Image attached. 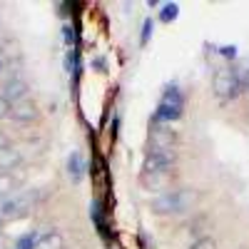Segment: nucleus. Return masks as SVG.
Segmentation results:
<instances>
[{
	"label": "nucleus",
	"instance_id": "nucleus-4",
	"mask_svg": "<svg viewBox=\"0 0 249 249\" xmlns=\"http://www.w3.org/2000/svg\"><path fill=\"white\" fill-rule=\"evenodd\" d=\"M212 85H214V95H217L219 102H230V100L239 97V92L244 90V80L232 68H219L214 72V82H212Z\"/></svg>",
	"mask_w": 249,
	"mask_h": 249
},
{
	"label": "nucleus",
	"instance_id": "nucleus-11",
	"mask_svg": "<svg viewBox=\"0 0 249 249\" xmlns=\"http://www.w3.org/2000/svg\"><path fill=\"white\" fill-rule=\"evenodd\" d=\"M18 120H33L35 117V105H30V102H25V105H20L15 112H13Z\"/></svg>",
	"mask_w": 249,
	"mask_h": 249
},
{
	"label": "nucleus",
	"instance_id": "nucleus-5",
	"mask_svg": "<svg viewBox=\"0 0 249 249\" xmlns=\"http://www.w3.org/2000/svg\"><path fill=\"white\" fill-rule=\"evenodd\" d=\"M152 144L150 147H164V150H175V132L167 130V127H162V124H155V130H152Z\"/></svg>",
	"mask_w": 249,
	"mask_h": 249
},
{
	"label": "nucleus",
	"instance_id": "nucleus-9",
	"mask_svg": "<svg viewBox=\"0 0 249 249\" xmlns=\"http://www.w3.org/2000/svg\"><path fill=\"white\" fill-rule=\"evenodd\" d=\"M177 15H179V5L177 3H167V5H162L160 20H162V23H170V20H175Z\"/></svg>",
	"mask_w": 249,
	"mask_h": 249
},
{
	"label": "nucleus",
	"instance_id": "nucleus-10",
	"mask_svg": "<svg viewBox=\"0 0 249 249\" xmlns=\"http://www.w3.org/2000/svg\"><path fill=\"white\" fill-rule=\"evenodd\" d=\"M37 232H30V234H25V237H20L18 239V247L15 249H35L37 247Z\"/></svg>",
	"mask_w": 249,
	"mask_h": 249
},
{
	"label": "nucleus",
	"instance_id": "nucleus-3",
	"mask_svg": "<svg viewBox=\"0 0 249 249\" xmlns=\"http://www.w3.org/2000/svg\"><path fill=\"white\" fill-rule=\"evenodd\" d=\"M195 192L192 190H167L152 199V212L157 214H179L192 204Z\"/></svg>",
	"mask_w": 249,
	"mask_h": 249
},
{
	"label": "nucleus",
	"instance_id": "nucleus-8",
	"mask_svg": "<svg viewBox=\"0 0 249 249\" xmlns=\"http://www.w3.org/2000/svg\"><path fill=\"white\" fill-rule=\"evenodd\" d=\"M37 244H40V249H62V237L57 232H48L37 239Z\"/></svg>",
	"mask_w": 249,
	"mask_h": 249
},
{
	"label": "nucleus",
	"instance_id": "nucleus-17",
	"mask_svg": "<svg viewBox=\"0 0 249 249\" xmlns=\"http://www.w3.org/2000/svg\"><path fill=\"white\" fill-rule=\"evenodd\" d=\"M5 107H8V105H5L3 100H0V115H5Z\"/></svg>",
	"mask_w": 249,
	"mask_h": 249
},
{
	"label": "nucleus",
	"instance_id": "nucleus-18",
	"mask_svg": "<svg viewBox=\"0 0 249 249\" xmlns=\"http://www.w3.org/2000/svg\"><path fill=\"white\" fill-rule=\"evenodd\" d=\"M3 144H5V137H0V147H3Z\"/></svg>",
	"mask_w": 249,
	"mask_h": 249
},
{
	"label": "nucleus",
	"instance_id": "nucleus-12",
	"mask_svg": "<svg viewBox=\"0 0 249 249\" xmlns=\"http://www.w3.org/2000/svg\"><path fill=\"white\" fill-rule=\"evenodd\" d=\"M217 244H214V239L212 237H199L195 244H190V249H214Z\"/></svg>",
	"mask_w": 249,
	"mask_h": 249
},
{
	"label": "nucleus",
	"instance_id": "nucleus-13",
	"mask_svg": "<svg viewBox=\"0 0 249 249\" xmlns=\"http://www.w3.org/2000/svg\"><path fill=\"white\" fill-rule=\"evenodd\" d=\"M150 33H152V20L147 18V20H144V23H142V35H140V43L144 45V43H147V40H150Z\"/></svg>",
	"mask_w": 249,
	"mask_h": 249
},
{
	"label": "nucleus",
	"instance_id": "nucleus-7",
	"mask_svg": "<svg viewBox=\"0 0 249 249\" xmlns=\"http://www.w3.org/2000/svg\"><path fill=\"white\" fill-rule=\"evenodd\" d=\"M102 207H100V202H92L90 204V217H92V222H95V227H97V232L105 237L107 234V227H105V217H102Z\"/></svg>",
	"mask_w": 249,
	"mask_h": 249
},
{
	"label": "nucleus",
	"instance_id": "nucleus-14",
	"mask_svg": "<svg viewBox=\"0 0 249 249\" xmlns=\"http://www.w3.org/2000/svg\"><path fill=\"white\" fill-rule=\"evenodd\" d=\"M62 35H65V43H68V45H72V40H75V30H72L70 25L62 28Z\"/></svg>",
	"mask_w": 249,
	"mask_h": 249
},
{
	"label": "nucleus",
	"instance_id": "nucleus-2",
	"mask_svg": "<svg viewBox=\"0 0 249 249\" xmlns=\"http://www.w3.org/2000/svg\"><path fill=\"white\" fill-rule=\"evenodd\" d=\"M182 110H184V97H182L179 88L177 85H167L164 92H162V97H160V105H157L155 115H152V122L155 124L175 122V120H179Z\"/></svg>",
	"mask_w": 249,
	"mask_h": 249
},
{
	"label": "nucleus",
	"instance_id": "nucleus-15",
	"mask_svg": "<svg viewBox=\"0 0 249 249\" xmlns=\"http://www.w3.org/2000/svg\"><path fill=\"white\" fill-rule=\"evenodd\" d=\"M219 53H222L224 57H234V55H237V48H234V45H232V48L224 45V48H219Z\"/></svg>",
	"mask_w": 249,
	"mask_h": 249
},
{
	"label": "nucleus",
	"instance_id": "nucleus-6",
	"mask_svg": "<svg viewBox=\"0 0 249 249\" xmlns=\"http://www.w3.org/2000/svg\"><path fill=\"white\" fill-rule=\"evenodd\" d=\"M68 175H70L72 182H80L82 175H85V160H82L80 152H72V155L68 157Z\"/></svg>",
	"mask_w": 249,
	"mask_h": 249
},
{
	"label": "nucleus",
	"instance_id": "nucleus-16",
	"mask_svg": "<svg viewBox=\"0 0 249 249\" xmlns=\"http://www.w3.org/2000/svg\"><path fill=\"white\" fill-rule=\"evenodd\" d=\"M244 90L249 92V70H247V75H244Z\"/></svg>",
	"mask_w": 249,
	"mask_h": 249
},
{
	"label": "nucleus",
	"instance_id": "nucleus-1",
	"mask_svg": "<svg viewBox=\"0 0 249 249\" xmlns=\"http://www.w3.org/2000/svg\"><path fill=\"white\" fill-rule=\"evenodd\" d=\"M175 150H164V147H150L144 155L142 164V182L144 184H157L162 177H167L175 167Z\"/></svg>",
	"mask_w": 249,
	"mask_h": 249
}]
</instances>
